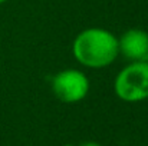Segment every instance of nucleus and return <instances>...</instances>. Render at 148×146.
I'll return each instance as SVG.
<instances>
[{
  "mask_svg": "<svg viewBox=\"0 0 148 146\" xmlns=\"http://www.w3.org/2000/svg\"><path fill=\"white\" fill-rule=\"evenodd\" d=\"M73 59L89 69H103L119 56L118 37L102 27H88L79 32L72 42Z\"/></svg>",
  "mask_w": 148,
  "mask_h": 146,
  "instance_id": "nucleus-1",
  "label": "nucleus"
},
{
  "mask_svg": "<svg viewBox=\"0 0 148 146\" xmlns=\"http://www.w3.org/2000/svg\"><path fill=\"white\" fill-rule=\"evenodd\" d=\"M114 92L127 103L148 99V62H130L114 79Z\"/></svg>",
  "mask_w": 148,
  "mask_h": 146,
  "instance_id": "nucleus-2",
  "label": "nucleus"
},
{
  "mask_svg": "<svg viewBox=\"0 0 148 146\" xmlns=\"http://www.w3.org/2000/svg\"><path fill=\"white\" fill-rule=\"evenodd\" d=\"M89 79L78 69H65L58 72L50 80L52 93L62 103L73 105L84 100L89 93Z\"/></svg>",
  "mask_w": 148,
  "mask_h": 146,
  "instance_id": "nucleus-3",
  "label": "nucleus"
},
{
  "mask_svg": "<svg viewBox=\"0 0 148 146\" xmlns=\"http://www.w3.org/2000/svg\"><path fill=\"white\" fill-rule=\"evenodd\" d=\"M118 50L130 62H148V32L128 29L118 37Z\"/></svg>",
  "mask_w": 148,
  "mask_h": 146,
  "instance_id": "nucleus-4",
  "label": "nucleus"
},
{
  "mask_svg": "<svg viewBox=\"0 0 148 146\" xmlns=\"http://www.w3.org/2000/svg\"><path fill=\"white\" fill-rule=\"evenodd\" d=\"M79 146H102V145H99L98 142H94V141H88V142H82Z\"/></svg>",
  "mask_w": 148,
  "mask_h": 146,
  "instance_id": "nucleus-5",
  "label": "nucleus"
},
{
  "mask_svg": "<svg viewBox=\"0 0 148 146\" xmlns=\"http://www.w3.org/2000/svg\"><path fill=\"white\" fill-rule=\"evenodd\" d=\"M7 0H0V4H3V3H6Z\"/></svg>",
  "mask_w": 148,
  "mask_h": 146,
  "instance_id": "nucleus-6",
  "label": "nucleus"
},
{
  "mask_svg": "<svg viewBox=\"0 0 148 146\" xmlns=\"http://www.w3.org/2000/svg\"><path fill=\"white\" fill-rule=\"evenodd\" d=\"M63 146H73V145H71V143H66V145H63Z\"/></svg>",
  "mask_w": 148,
  "mask_h": 146,
  "instance_id": "nucleus-7",
  "label": "nucleus"
}]
</instances>
